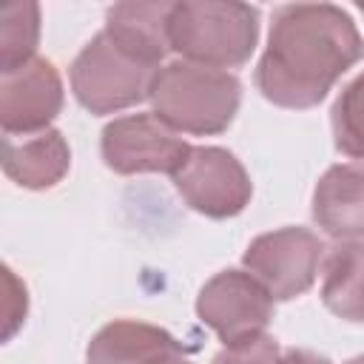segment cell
Segmentation results:
<instances>
[{"mask_svg": "<svg viewBox=\"0 0 364 364\" xmlns=\"http://www.w3.org/2000/svg\"><path fill=\"white\" fill-rule=\"evenodd\" d=\"M364 57L353 17L333 3H287L273 11L256 88L282 108L318 105L338 77Z\"/></svg>", "mask_w": 364, "mask_h": 364, "instance_id": "obj_1", "label": "cell"}, {"mask_svg": "<svg viewBox=\"0 0 364 364\" xmlns=\"http://www.w3.org/2000/svg\"><path fill=\"white\" fill-rule=\"evenodd\" d=\"M259 9L236 0H182L168 17V46L182 60L210 68H239L259 43Z\"/></svg>", "mask_w": 364, "mask_h": 364, "instance_id": "obj_2", "label": "cell"}, {"mask_svg": "<svg viewBox=\"0 0 364 364\" xmlns=\"http://www.w3.org/2000/svg\"><path fill=\"white\" fill-rule=\"evenodd\" d=\"M242 102V82L236 74L196 65L188 60H173L162 65L151 105L154 114L171 125L176 134L210 136L228 131Z\"/></svg>", "mask_w": 364, "mask_h": 364, "instance_id": "obj_3", "label": "cell"}, {"mask_svg": "<svg viewBox=\"0 0 364 364\" xmlns=\"http://www.w3.org/2000/svg\"><path fill=\"white\" fill-rule=\"evenodd\" d=\"M162 63L125 46L108 28L97 31L74 57L68 77L77 102L91 114H117L151 100Z\"/></svg>", "mask_w": 364, "mask_h": 364, "instance_id": "obj_4", "label": "cell"}, {"mask_svg": "<svg viewBox=\"0 0 364 364\" xmlns=\"http://www.w3.org/2000/svg\"><path fill=\"white\" fill-rule=\"evenodd\" d=\"M193 145H188L171 125H165L154 111L125 114L102 128L100 154L102 162L122 176L131 173H176L188 159Z\"/></svg>", "mask_w": 364, "mask_h": 364, "instance_id": "obj_5", "label": "cell"}, {"mask_svg": "<svg viewBox=\"0 0 364 364\" xmlns=\"http://www.w3.org/2000/svg\"><path fill=\"white\" fill-rule=\"evenodd\" d=\"M196 316L225 341V347L242 344L264 336L273 318V296L253 273L228 267L199 290Z\"/></svg>", "mask_w": 364, "mask_h": 364, "instance_id": "obj_6", "label": "cell"}, {"mask_svg": "<svg viewBox=\"0 0 364 364\" xmlns=\"http://www.w3.org/2000/svg\"><path fill=\"white\" fill-rule=\"evenodd\" d=\"M321 262H324L321 239L299 225L256 236L242 256L245 270L253 273L270 290V296L282 301L307 293L318 276Z\"/></svg>", "mask_w": 364, "mask_h": 364, "instance_id": "obj_7", "label": "cell"}, {"mask_svg": "<svg viewBox=\"0 0 364 364\" xmlns=\"http://www.w3.org/2000/svg\"><path fill=\"white\" fill-rule=\"evenodd\" d=\"M173 185L182 199L208 219L239 216L253 196V182L245 165L219 145H193L173 173Z\"/></svg>", "mask_w": 364, "mask_h": 364, "instance_id": "obj_8", "label": "cell"}, {"mask_svg": "<svg viewBox=\"0 0 364 364\" xmlns=\"http://www.w3.org/2000/svg\"><path fill=\"white\" fill-rule=\"evenodd\" d=\"M63 108V80L51 60L34 57L26 65L0 74V125L3 134H40Z\"/></svg>", "mask_w": 364, "mask_h": 364, "instance_id": "obj_9", "label": "cell"}, {"mask_svg": "<svg viewBox=\"0 0 364 364\" xmlns=\"http://www.w3.org/2000/svg\"><path fill=\"white\" fill-rule=\"evenodd\" d=\"M313 222L338 242H364V162L324 171L313 188Z\"/></svg>", "mask_w": 364, "mask_h": 364, "instance_id": "obj_10", "label": "cell"}, {"mask_svg": "<svg viewBox=\"0 0 364 364\" xmlns=\"http://www.w3.org/2000/svg\"><path fill=\"white\" fill-rule=\"evenodd\" d=\"M71 168V148L57 128L40 134H3V171L28 191H48Z\"/></svg>", "mask_w": 364, "mask_h": 364, "instance_id": "obj_11", "label": "cell"}, {"mask_svg": "<svg viewBox=\"0 0 364 364\" xmlns=\"http://www.w3.org/2000/svg\"><path fill=\"white\" fill-rule=\"evenodd\" d=\"M179 341L148 321L136 318H117L97 330V336L88 341L85 364H145L156 353L176 347Z\"/></svg>", "mask_w": 364, "mask_h": 364, "instance_id": "obj_12", "label": "cell"}, {"mask_svg": "<svg viewBox=\"0 0 364 364\" xmlns=\"http://www.w3.org/2000/svg\"><path fill=\"white\" fill-rule=\"evenodd\" d=\"M321 301L338 318L364 324V242H338L324 253Z\"/></svg>", "mask_w": 364, "mask_h": 364, "instance_id": "obj_13", "label": "cell"}, {"mask_svg": "<svg viewBox=\"0 0 364 364\" xmlns=\"http://www.w3.org/2000/svg\"><path fill=\"white\" fill-rule=\"evenodd\" d=\"M173 3H117L105 14V28L139 54L162 63L168 46V17Z\"/></svg>", "mask_w": 364, "mask_h": 364, "instance_id": "obj_14", "label": "cell"}, {"mask_svg": "<svg viewBox=\"0 0 364 364\" xmlns=\"http://www.w3.org/2000/svg\"><path fill=\"white\" fill-rule=\"evenodd\" d=\"M40 43V6L9 3L0 9V74L34 60Z\"/></svg>", "mask_w": 364, "mask_h": 364, "instance_id": "obj_15", "label": "cell"}, {"mask_svg": "<svg viewBox=\"0 0 364 364\" xmlns=\"http://www.w3.org/2000/svg\"><path fill=\"white\" fill-rule=\"evenodd\" d=\"M336 148L350 159H364V71L353 77L330 108Z\"/></svg>", "mask_w": 364, "mask_h": 364, "instance_id": "obj_16", "label": "cell"}, {"mask_svg": "<svg viewBox=\"0 0 364 364\" xmlns=\"http://www.w3.org/2000/svg\"><path fill=\"white\" fill-rule=\"evenodd\" d=\"M279 358H282V353H279L276 338H270L264 333L259 338L222 347L213 355V364H279Z\"/></svg>", "mask_w": 364, "mask_h": 364, "instance_id": "obj_17", "label": "cell"}, {"mask_svg": "<svg viewBox=\"0 0 364 364\" xmlns=\"http://www.w3.org/2000/svg\"><path fill=\"white\" fill-rule=\"evenodd\" d=\"M6 284H9V304H6V333H3V338H11L14 330L26 321L28 299H26V284H20L17 276L9 267H6Z\"/></svg>", "mask_w": 364, "mask_h": 364, "instance_id": "obj_18", "label": "cell"}, {"mask_svg": "<svg viewBox=\"0 0 364 364\" xmlns=\"http://www.w3.org/2000/svg\"><path fill=\"white\" fill-rule=\"evenodd\" d=\"M279 364H333V361L324 358V355H318V353H313V350H296V347H290V350L282 353Z\"/></svg>", "mask_w": 364, "mask_h": 364, "instance_id": "obj_19", "label": "cell"}, {"mask_svg": "<svg viewBox=\"0 0 364 364\" xmlns=\"http://www.w3.org/2000/svg\"><path fill=\"white\" fill-rule=\"evenodd\" d=\"M145 364H193V361L185 355L182 344H176V347H168V350L156 353V355H154V358H148Z\"/></svg>", "mask_w": 364, "mask_h": 364, "instance_id": "obj_20", "label": "cell"}, {"mask_svg": "<svg viewBox=\"0 0 364 364\" xmlns=\"http://www.w3.org/2000/svg\"><path fill=\"white\" fill-rule=\"evenodd\" d=\"M347 364H364V355H355V358H350Z\"/></svg>", "mask_w": 364, "mask_h": 364, "instance_id": "obj_21", "label": "cell"}, {"mask_svg": "<svg viewBox=\"0 0 364 364\" xmlns=\"http://www.w3.org/2000/svg\"><path fill=\"white\" fill-rule=\"evenodd\" d=\"M361 11H364V9H361Z\"/></svg>", "mask_w": 364, "mask_h": 364, "instance_id": "obj_22", "label": "cell"}]
</instances>
